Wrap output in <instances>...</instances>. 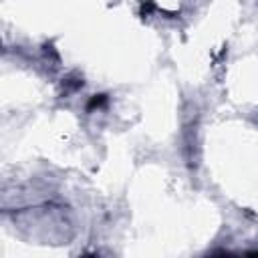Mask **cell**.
Instances as JSON below:
<instances>
[{
  "label": "cell",
  "instance_id": "7a4b0ae2",
  "mask_svg": "<svg viewBox=\"0 0 258 258\" xmlns=\"http://www.w3.org/2000/svg\"><path fill=\"white\" fill-rule=\"evenodd\" d=\"M151 12H153V4H151L149 0L143 2V4H141V16H149Z\"/></svg>",
  "mask_w": 258,
  "mask_h": 258
},
{
  "label": "cell",
  "instance_id": "6da1fadb",
  "mask_svg": "<svg viewBox=\"0 0 258 258\" xmlns=\"http://www.w3.org/2000/svg\"><path fill=\"white\" fill-rule=\"evenodd\" d=\"M107 103V97L105 95H95L91 101H89V105H87V109L91 111V109H95V107H103Z\"/></svg>",
  "mask_w": 258,
  "mask_h": 258
}]
</instances>
